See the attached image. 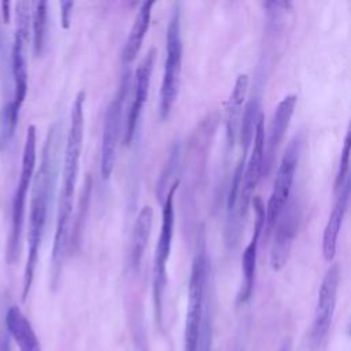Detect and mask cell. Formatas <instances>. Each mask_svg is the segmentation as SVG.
<instances>
[{
  "label": "cell",
  "mask_w": 351,
  "mask_h": 351,
  "mask_svg": "<svg viewBox=\"0 0 351 351\" xmlns=\"http://www.w3.org/2000/svg\"><path fill=\"white\" fill-rule=\"evenodd\" d=\"M0 351H10V340L7 336L0 340Z\"/></svg>",
  "instance_id": "4316f807"
},
{
  "label": "cell",
  "mask_w": 351,
  "mask_h": 351,
  "mask_svg": "<svg viewBox=\"0 0 351 351\" xmlns=\"http://www.w3.org/2000/svg\"><path fill=\"white\" fill-rule=\"evenodd\" d=\"M90 196H92V178H90V176H86L82 191H81L77 214H75V218H74V222H73V226H71V232H70L69 250H71V251H77L80 244H81V236H82L85 218H86V214H88Z\"/></svg>",
  "instance_id": "7402d4cb"
},
{
  "label": "cell",
  "mask_w": 351,
  "mask_h": 351,
  "mask_svg": "<svg viewBox=\"0 0 351 351\" xmlns=\"http://www.w3.org/2000/svg\"><path fill=\"white\" fill-rule=\"evenodd\" d=\"M36 126L30 125L26 132V138L22 149V162H21V174L18 185L11 203V226L7 241L5 259L8 265H12L18 261L22 247V233L25 225V204L26 195L33 182V174L36 169Z\"/></svg>",
  "instance_id": "277c9868"
},
{
  "label": "cell",
  "mask_w": 351,
  "mask_h": 351,
  "mask_svg": "<svg viewBox=\"0 0 351 351\" xmlns=\"http://www.w3.org/2000/svg\"><path fill=\"white\" fill-rule=\"evenodd\" d=\"M59 126L53 125L48 130L41 162L32 182V199L27 223V258L23 270L22 281V300L25 302L32 289L36 267L38 263V254L44 237V229L48 217V206L52 197L56 174H58V154H59Z\"/></svg>",
  "instance_id": "7a4b0ae2"
},
{
  "label": "cell",
  "mask_w": 351,
  "mask_h": 351,
  "mask_svg": "<svg viewBox=\"0 0 351 351\" xmlns=\"http://www.w3.org/2000/svg\"><path fill=\"white\" fill-rule=\"evenodd\" d=\"M152 221H154L152 207L143 206V208L140 210V213L136 218L132 237H130L129 261H130V266L134 271H138V269L141 266V261L144 258L149 233H151V228H152Z\"/></svg>",
  "instance_id": "d6986e66"
},
{
  "label": "cell",
  "mask_w": 351,
  "mask_h": 351,
  "mask_svg": "<svg viewBox=\"0 0 351 351\" xmlns=\"http://www.w3.org/2000/svg\"><path fill=\"white\" fill-rule=\"evenodd\" d=\"M5 326L11 337L18 344L19 351H41L34 329L16 306L8 308L5 314Z\"/></svg>",
  "instance_id": "ffe728a7"
},
{
  "label": "cell",
  "mask_w": 351,
  "mask_h": 351,
  "mask_svg": "<svg viewBox=\"0 0 351 351\" xmlns=\"http://www.w3.org/2000/svg\"><path fill=\"white\" fill-rule=\"evenodd\" d=\"M154 5H155V1H152V0L148 1L147 0V1L141 3L140 8L137 11V15L133 21L129 36H128V38L125 41V45H123V49H122V63L125 66H129L136 59V56H137V53L141 48L145 33L149 27L151 12H152Z\"/></svg>",
  "instance_id": "ac0fdd59"
},
{
  "label": "cell",
  "mask_w": 351,
  "mask_h": 351,
  "mask_svg": "<svg viewBox=\"0 0 351 351\" xmlns=\"http://www.w3.org/2000/svg\"><path fill=\"white\" fill-rule=\"evenodd\" d=\"M48 21V3L38 0L33 3L32 27H33V51L36 56H41L45 47V32Z\"/></svg>",
  "instance_id": "603a6c76"
},
{
  "label": "cell",
  "mask_w": 351,
  "mask_h": 351,
  "mask_svg": "<svg viewBox=\"0 0 351 351\" xmlns=\"http://www.w3.org/2000/svg\"><path fill=\"white\" fill-rule=\"evenodd\" d=\"M300 223V204L298 199H289L274 226L273 243L270 248V266L280 271L288 262L291 248Z\"/></svg>",
  "instance_id": "30bf717a"
},
{
  "label": "cell",
  "mask_w": 351,
  "mask_h": 351,
  "mask_svg": "<svg viewBox=\"0 0 351 351\" xmlns=\"http://www.w3.org/2000/svg\"><path fill=\"white\" fill-rule=\"evenodd\" d=\"M265 117L261 114L256 129H255V137H254V145L251 149V155L248 158V162L245 163L244 176H243V184L240 189V197H239V218L244 221L250 203L252 202V193L263 174V165H265V147H266V133H265Z\"/></svg>",
  "instance_id": "7c38bea8"
},
{
  "label": "cell",
  "mask_w": 351,
  "mask_h": 351,
  "mask_svg": "<svg viewBox=\"0 0 351 351\" xmlns=\"http://www.w3.org/2000/svg\"><path fill=\"white\" fill-rule=\"evenodd\" d=\"M182 69V38H181V15L178 4L174 5L166 30V56L163 66V80L159 93V117L166 119L180 92Z\"/></svg>",
  "instance_id": "8992f818"
},
{
  "label": "cell",
  "mask_w": 351,
  "mask_h": 351,
  "mask_svg": "<svg viewBox=\"0 0 351 351\" xmlns=\"http://www.w3.org/2000/svg\"><path fill=\"white\" fill-rule=\"evenodd\" d=\"M261 100L259 97H251L244 107L241 126H240V144H241V155L247 156V151L250 149L252 140L255 137V129L258 119L261 117Z\"/></svg>",
  "instance_id": "44dd1931"
},
{
  "label": "cell",
  "mask_w": 351,
  "mask_h": 351,
  "mask_svg": "<svg viewBox=\"0 0 351 351\" xmlns=\"http://www.w3.org/2000/svg\"><path fill=\"white\" fill-rule=\"evenodd\" d=\"M0 7H1V16H3V21L5 23L10 22V7H11V3L10 1H1L0 3Z\"/></svg>",
  "instance_id": "484cf974"
},
{
  "label": "cell",
  "mask_w": 351,
  "mask_h": 351,
  "mask_svg": "<svg viewBox=\"0 0 351 351\" xmlns=\"http://www.w3.org/2000/svg\"><path fill=\"white\" fill-rule=\"evenodd\" d=\"M73 8H74V1H70V0L60 1V25L64 30H67L71 25Z\"/></svg>",
  "instance_id": "d4e9b609"
},
{
  "label": "cell",
  "mask_w": 351,
  "mask_h": 351,
  "mask_svg": "<svg viewBox=\"0 0 351 351\" xmlns=\"http://www.w3.org/2000/svg\"><path fill=\"white\" fill-rule=\"evenodd\" d=\"M350 160H351V119L347 126V132L343 140V147L340 151V159H339V169L335 180V191L344 182L348 171H350Z\"/></svg>",
  "instance_id": "cb8c5ba5"
},
{
  "label": "cell",
  "mask_w": 351,
  "mask_h": 351,
  "mask_svg": "<svg viewBox=\"0 0 351 351\" xmlns=\"http://www.w3.org/2000/svg\"><path fill=\"white\" fill-rule=\"evenodd\" d=\"M210 263L207 258L206 241L202 234L197 240L196 251L192 259L189 285H188V306L185 318V351H197L202 322L207 300L210 298Z\"/></svg>",
  "instance_id": "3957f363"
},
{
  "label": "cell",
  "mask_w": 351,
  "mask_h": 351,
  "mask_svg": "<svg viewBox=\"0 0 351 351\" xmlns=\"http://www.w3.org/2000/svg\"><path fill=\"white\" fill-rule=\"evenodd\" d=\"M252 207H254V233L252 237L245 247L241 258V271H243V284L237 296V303H245L254 289L255 282V271H256V255H258V244L259 237L266 228V207L259 196L252 197Z\"/></svg>",
  "instance_id": "4fadbf2b"
},
{
  "label": "cell",
  "mask_w": 351,
  "mask_h": 351,
  "mask_svg": "<svg viewBox=\"0 0 351 351\" xmlns=\"http://www.w3.org/2000/svg\"><path fill=\"white\" fill-rule=\"evenodd\" d=\"M29 33L15 30L14 43L11 49V70L14 77V97L11 101V107L19 114L23 100L27 93V66H26V53L25 45L27 41Z\"/></svg>",
  "instance_id": "2e32d148"
},
{
  "label": "cell",
  "mask_w": 351,
  "mask_h": 351,
  "mask_svg": "<svg viewBox=\"0 0 351 351\" xmlns=\"http://www.w3.org/2000/svg\"><path fill=\"white\" fill-rule=\"evenodd\" d=\"M84 103H85V92L81 90L77 93L71 107L70 128H69L66 145H64L62 185L59 192L58 217H56L52 258H51L52 284H56L62 273L64 258L69 251L70 219H71L74 193H75V185L78 180L80 159H81L82 141H84Z\"/></svg>",
  "instance_id": "6da1fadb"
},
{
  "label": "cell",
  "mask_w": 351,
  "mask_h": 351,
  "mask_svg": "<svg viewBox=\"0 0 351 351\" xmlns=\"http://www.w3.org/2000/svg\"><path fill=\"white\" fill-rule=\"evenodd\" d=\"M250 78L247 74H240L236 78L234 86L226 103V140L229 148H233L240 136V126L243 118V103L247 96Z\"/></svg>",
  "instance_id": "e0dca14e"
},
{
  "label": "cell",
  "mask_w": 351,
  "mask_h": 351,
  "mask_svg": "<svg viewBox=\"0 0 351 351\" xmlns=\"http://www.w3.org/2000/svg\"><path fill=\"white\" fill-rule=\"evenodd\" d=\"M335 192L336 197L322 234V255L326 262H330L336 255L340 229L351 199V169L344 182Z\"/></svg>",
  "instance_id": "5bb4252c"
},
{
  "label": "cell",
  "mask_w": 351,
  "mask_h": 351,
  "mask_svg": "<svg viewBox=\"0 0 351 351\" xmlns=\"http://www.w3.org/2000/svg\"><path fill=\"white\" fill-rule=\"evenodd\" d=\"M347 333L351 336V319H350V322H348V326H347Z\"/></svg>",
  "instance_id": "83f0119b"
},
{
  "label": "cell",
  "mask_w": 351,
  "mask_h": 351,
  "mask_svg": "<svg viewBox=\"0 0 351 351\" xmlns=\"http://www.w3.org/2000/svg\"><path fill=\"white\" fill-rule=\"evenodd\" d=\"M156 58L155 48H151L138 63L133 75V95L126 114V121L122 133V143L129 145L134 137L136 128L141 115V110L147 101L151 75L154 71V62Z\"/></svg>",
  "instance_id": "8fae6325"
},
{
  "label": "cell",
  "mask_w": 351,
  "mask_h": 351,
  "mask_svg": "<svg viewBox=\"0 0 351 351\" xmlns=\"http://www.w3.org/2000/svg\"><path fill=\"white\" fill-rule=\"evenodd\" d=\"M180 181L176 180L167 189L163 208H162V225L158 236L154 265H152V298H154V310L155 319L158 326H162L163 322V298L167 284V259L171 251V243L174 236V199L178 189Z\"/></svg>",
  "instance_id": "5b68a950"
},
{
  "label": "cell",
  "mask_w": 351,
  "mask_h": 351,
  "mask_svg": "<svg viewBox=\"0 0 351 351\" xmlns=\"http://www.w3.org/2000/svg\"><path fill=\"white\" fill-rule=\"evenodd\" d=\"M302 144V134L293 136V138L288 143L285 152L281 158V162L278 165L276 178L273 182V189L266 207V233H270L274 229L280 214L289 202L295 173L300 158Z\"/></svg>",
  "instance_id": "52a82bcc"
},
{
  "label": "cell",
  "mask_w": 351,
  "mask_h": 351,
  "mask_svg": "<svg viewBox=\"0 0 351 351\" xmlns=\"http://www.w3.org/2000/svg\"><path fill=\"white\" fill-rule=\"evenodd\" d=\"M339 282H340V269L336 263H333L326 270L319 287L310 337H308V346L311 351H319L326 343L333 314H335Z\"/></svg>",
  "instance_id": "9c48e42d"
},
{
  "label": "cell",
  "mask_w": 351,
  "mask_h": 351,
  "mask_svg": "<svg viewBox=\"0 0 351 351\" xmlns=\"http://www.w3.org/2000/svg\"><path fill=\"white\" fill-rule=\"evenodd\" d=\"M129 88H130V73L126 71L122 75L118 93L106 108L104 122H103V134H101V147H100V174L103 180H108L111 177L115 166L118 140L123 133L122 132L123 103L128 96Z\"/></svg>",
  "instance_id": "ba28073f"
},
{
  "label": "cell",
  "mask_w": 351,
  "mask_h": 351,
  "mask_svg": "<svg viewBox=\"0 0 351 351\" xmlns=\"http://www.w3.org/2000/svg\"><path fill=\"white\" fill-rule=\"evenodd\" d=\"M298 104V96L296 95H288L285 96L276 107L273 117H271V122H270V128L267 132V138H266V147H265V165H263V174H267L273 159L276 156L277 148L281 144L287 129L291 123L292 115L295 112Z\"/></svg>",
  "instance_id": "9a60e30c"
}]
</instances>
